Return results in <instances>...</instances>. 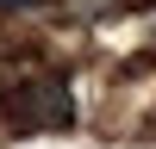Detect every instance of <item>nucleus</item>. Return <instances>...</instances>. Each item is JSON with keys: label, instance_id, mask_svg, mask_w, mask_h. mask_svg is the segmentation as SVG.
Masks as SVG:
<instances>
[{"label": "nucleus", "instance_id": "nucleus-3", "mask_svg": "<svg viewBox=\"0 0 156 149\" xmlns=\"http://www.w3.org/2000/svg\"><path fill=\"white\" fill-rule=\"evenodd\" d=\"M25 6H37V0H0V12H25Z\"/></svg>", "mask_w": 156, "mask_h": 149}, {"label": "nucleus", "instance_id": "nucleus-1", "mask_svg": "<svg viewBox=\"0 0 156 149\" xmlns=\"http://www.w3.org/2000/svg\"><path fill=\"white\" fill-rule=\"evenodd\" d=\"M0 124L6 137H44V131H69L75 124V93L56 74H31L0 99Z\"/></svg>", "mask_w": 156, "mask_h": 149}, {"label": "nucleus", "instance_id": "nucleus-2", "mask_svg": "<svg viewBox=\"0 0 156 149\" xmlns=\"http://www.w3.org/2000/svg\"><path fill=\"white\" fill-rule=\"evenodd\" d=\"M131 6L137 0H62V12H75V19H119Z\"/></svg>", "mask_w": 156, "mask_h": 149}]
</instances>
